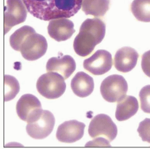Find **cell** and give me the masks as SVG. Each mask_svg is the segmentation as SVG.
Returning a JSON list of instances; mask_svg holds the SVG:
<instances>
[{"label":"cell","instance_id":"6da1fadb","mask_svg":"<svg viewBox=\"0 0 150 149\" xmlns=\"http://www.w3.org/2000/svg\"><path fill=\"white\" fill-rule=\"evenodd\" d=\"M28 11L35 18L49 21L69 18L81 9L83 0H22Z\"/></svg>","mask_w":150,"mask_h":149},{"label":"cell","instance_id":"7a4b0ae2","mask_svg":"<svg viewBox=\"0 0 150 149\" xmlns=\"http://www.w3.org/2000/svg\"><path fill=\"white\" fill-rule=\"evenodd\" d=\"M10 44L14 50L21 53L24 59L30 61L42 58L47 48L46 39L30 26L16 30L10 37Z\"/></svg>","mask_w":150,"mask_h":149},{"label":"cell","instance_id":"3957f363","mask_svg":"<svg viewBox=\"0 0 150 149\" xmlns=\"http://www.w3.org/2000/svg\"><path fill=\"white\" fill-rule=\"evenodd\" d=\"M106 25L98 18L87 19L81 25L79 34L75 37L73 48L77 55L85 57L90 55L96 45L103 40Z\"/></svg>","mask_w":150,"mask_h":149},{"label":"cell","instance_id":"277c9868","mask_svg":"<svg viewBox=\"0 0 150 149\" xmlns=\"http://www.w3.org/2000/svg\"><path fill=\"white\" fill-rule=\"evenodd\" d=\"M36 88L42 96L47 99H54L64 94L66 84L65 79L61 74L55 72H48L39 78Z\"/></svg>","mask_w":150,"mask_h":149},{"label":"cell","instance_id":"5b68a950","mask_svg":"<svg viewBox=\"0 0 150 149\" xmlns=\"http://www.w3.org/2000/svg\"><path fill=\"white\" fill-rule=\"evenodd\" d=\"M128 91L127 83L122 76L114 74L106 77L100 86L101 94L109 103L119 102L126 97Z\"/></svg>","mask_w":150,"mask_h":149},{"label":"cell","instance_id":"8992f818","mask_svg":"<svg viewBox=\"0 0 150 149\" xmlns=\"http://www.w3.org/2000/svg\"><path fill=\"white\" fill-rule=\"evenodd\" d=\"M55 123L53 114L48 110H43L34 119L28 122L26 131L31 138L42 140L51 134Z\"/></svg>","mask_w":150,"mask_h":149},{"label":"cell","instance_id":"52a82bcc","mask_svg":"<svg viewBox=\"0 0 150 149\" xmlns=\"http://www.w3.org/2000/svg\"><path fill=\"white\" fill-rule=\"evenodd\" d=\"M88 133L91 138L103 137L112 141L116 138L118 129L109 116L100 114L96 116L91 121Z\"/></svg>","mask_w":150,"mask_h":149},{"label":"cell","instance_id":"ba28073f","mask_svg":"<svg viewBox=\"0 0 150 149\" xmlns=\"http://www.w3.org/2000/svg\"><path fill=\"white\" fill-rule=\"evenodd\" d=\"M27 11L22 0H7L4 15V34L12 27L25 21Z\"/></svg>","mask_w":150,"mask_h":149},{"label":"cell","instance_id":"9c48e42d","mask_svg":"<svg viewBox=\"0 0 150 149\" xmlns=\"http://www.w3.org/2000/svg\"><path fill=\"white\" fill-rule=\"evenodd\" d=\"M111 54L105 50H98L91 56L83 61L84 68L95 76L103 75L112 67Z\"/></svg>","mask_w":150,"mask_h":149},{"label":"cell","instance_id":"30bf717a","mask_svg":"<svg viewBox=\"0 0 150 149\" xmlns=\"http://www.w3.org/2000/svg\"><path fill=\"white\" fill-rule=\"evenodd\" d=\"M16 109L19 117L27 123L43 110L39 99L31 94L22 95L16 104Z\"/></svg>","mask_w":150,"mask_h":149},{"label":"cell","instance_id":"8fae6325","mask_svg":"<svg viewBox=\"0 0 150 149\" xmlns=\"http://www.w3.org/2000/svg\"><path fill=\"white\" fill-rule=\"evenodd\" d=\"M85 128L82 122L75 120L66 121L58 127L57 138L62 143H73L83 137Z\"/></svg>","mask_w":150,"mask_h":149},{"label":"cell","instance_id":"7c38bea8","mask_svg":"<svg viewBox=\"0 0 150 149\" xmlns=\"http://www.w3.org/2000/svg\"><path fill=\"white\" fill-rule=\"evenodd\" d=\"M49 36L59 42L66 41L71 38L75 32L74 23L66 18H59L51 20L47 27Z\"/></svg>","mask_w":150,"mask_h":149},{"label":"cell","instance_id":"4fadbf2b","mask_svg":"<svg viewBox=\"0 0 150 149\" xmlns=\"http://www.w3.org/2000/svg\"><path fill=\"white\" fill-rule=\"evenodd\" d=\"M139 54L136 51L130 47L120 48L114 56L115 68L122 72H128L136 65Z\"/></svg>","mask_w":150,"mask_h":149},{"label":"cell","instance_id":"5bb4252c","mask_svg":"<svg viewBox=\"0 0 150 149\" xmlns=\"http://www.w3.org/2000/svg\"><path fill=\"white\" fill-rule=\"evenodd\" d=\"M46 68L47 72H57L66 80L70 77L76 70V63L70 55L53 57L48 60Z\"/></svg>","mask_w":150,"mask_h":149},{"label":"cell","instance_id":"9a60e30c","mask_svg":"<svg viewBox=\"0 0 150 149\" xmlns=\"http://www.w3.org/2000/svg\"><path fill=\"white\" fill-rule=\"evenodd\" d=\"M71 88L73 93L79 97L88 96L94 90L93 79L84 72H78L71 80Z\"/></svg>","mask_w":150,"mask_h":149},{"label":"cell","instance_id":"2e32d148","mask_svg":"<svg viewBox=\"0 0 150 149\" xmlns=\"http://www.w3.org/2000/svg\"><path fill=\"white\" fill-rule=\"evenodd\" d=\"M139 104L133 96H126L118 102L115 112V117L118 121H124L133 116L138 111Z\"/></svg>","mask_w":150,"mask_h":149},{"label":"cell","instance_id":"e0dca14e","mask_svg":"<svg viewBox=\"0 0 150 149\" xmlns=\"http://www.w3.org/2000/svg\"><path fill=\"white\" fill-rule=\"evenodd\" d=\"M109 5L110 0H83L82 7L85 15L100 18L105 16Z\"/></svg>","mask_w":150,"mask_h":149},{"label":"cell","instance_id":"ac0fdd59","mask_svg":"<svg viewBox=\"0 0 150 149\" xmlns=\"http://www.w3.org/2000/svg\"><path fill=\"white\" fill-rule=\"evenodd\" d=\"M130 9L137 20L150 22V0H133Z\"/></svg>","mask_w":150,"mask_h":149},{"label":"cell","instance_id":"d6986e66","mask_svg":"<svg viewBox=\"0 0 150 149\" xmlns=\"http://www.w3.org/2000/svg\"><path fill=\"white\" fill-rule=\"evenodd\" d=\"M4 99L9 101L14 99L20 90V85L18 80L10 75H5L4 77Z\"/></svg>","mask_w":150,"mask_h":149},{"label":"cell","instance_id":"ffe728a7","mask_svg":"<svg viewBox=\"0 0 150 149\" xmlns=\"http://www.w3.org/2000/svg\"><path fill=\"white\" fill-rule=\"evenodd\" d=\"M141 107L144 112L150 113V85L142 88L139 92Z\"/></svg>","mask_w":150,"mask_h":149},{"label":"cell","instance_id":"44dd1931","mask_svg":"<svg viewBox=\"0 0 150 149\" xmlns=\"http://www.w3.org/2000/svg\"><path fill=\"white\" fill-rule=\"evenodd\" d=\"M137 132L143 141L150 143V119H145L139 123Z\"/></svg>","mask_w":150,"mask_h":149},{"label":"cell","instance_id":"7402d4cb","mask_svg":"<svg viewBox=\"0 0 150 149\" xmlns=\"http://www.w3.org/2000/svg\"><path fill=\"white\" fill-rule=\"evenodd\" d=\"M141 66L144 72L150 77V51L146 52L142 55Z\"/></svg>","mask_w":150,"mask_h":149},{"label":"cell","instance_id":"603a6c76","mask_svg":"<svg viewBox=\"0 0 150 149\" xmlns=\"http://www.w3.org/2000/svg\"><path fill=\"white\" fill-rule=\"evenodd\" d=\"M86 147H110V141L103 137H97L93 141L87 143Z\"/></svg>","mask_w":150,"mask_h":149}]
</instances>
